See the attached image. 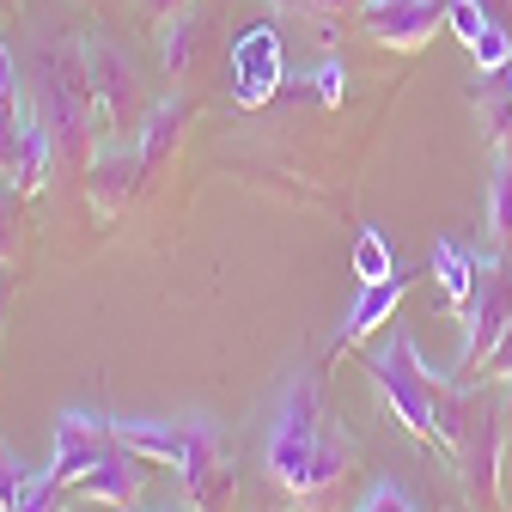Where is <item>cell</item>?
<instances>
[{
    "label": "cell",
    "mask_w": 512,
    "mask_h": 512,
    "mask_svg": "<svg viewBox=\"0 0 512 512\" xmlns=\"http://www.w3.org/2000/svg\"><path fill=\"white\" fill-rule=\"evenodd\" d=\"M366 372H372L378 403L391 409L415 439H427V445H439V452L458 458V427H464V397L470 391H445V384L427 372L421 348L409 342V330H397L391 342H384Z\"/></svg>",
    "instance_id": "cell-1"
},
{
    "label": "cell",
    "mask_w": 512,
    "mask_h": 512,
    "mask_svg": "<svg viewBox=\"0 0 512 512\" xmlns=\"http://www.w3.org/2000/svg\"><path fill=\"white\" fill-rule=\"evenodd\" d=\"M31 110L55 135L61 159H92V122H104V116H98V92H92V68H86V37L43 43L37 80H31Z\"/></svg>",
    "instance_id": "cell-2"
},
{
    "label": "cell",
    "mask_w": 512,
    "mask_h": 512,
    "mask_svg": "<svg viewBox=\"0 0 512 512\" xmlns=\"http://www.w3.org/2000/svg\"><path fill=\"white\" fill-rule=\"evenodd\" d=\"M324 427H330L324 384H317V372H293L287 391H281V403H275L269 439H263V470H269V482L287 488L293 500H299L305 482H311V464H317V445H324Z\"/></svg>",
    "instance_id": "cell-3"
},
{
    "label": "cell",
    "mask_w": 512,
    "mask_h": 512,
    "mask_svg": "<svg viewBox=\"0 0 512 512\" xmlns=\"http://www.w3.org/2000/svg\"><path fill=\"white\" fill-rule=\"evenodd\" d=\"M500 421H506V397H500V391H470V397H464L458 464H464L470 500H482L488 512L500 506Z\"/></svg>",
    "instance_id": "cell-4"
},
{
    "label": "cell",
    "mask_w": 512,
    "mask_h": 512,
    "mask_svg": "<svg viewBox=\"0 0 512 512\" xmlns=\"http://www.w3.org/2000/svg\"><path fill=\"white\" fill-rule=\"evenodd\" d=\"M287 86V55L275 25H244L232 31V61H226V92L238 110H263Z\"/></svg>",
    "instance_id": "cell-5"
},
{
    "label": "cell",
    "mask_w": 512,
    "mask_h": 512,
    "mask_svg": "<svg viewBox=\"0 0 512 512\" xmlns=\"http://www.w3.org/2000/svg\"><path fill=\"white\" fill-rule=\"evenodd\" d=\"M512 324V275L500 256H482V275H476V293L464 305V348H458V378H476L488 348L500 342V330Z\"/></svg>",
    "instance_id": "cell-6"
},
{
    "label": "cell",
    "mask_w": 512,
    "mask_h": 512,
    "mask_svg": "<svg viewBox=\"0 0 512 512\" xmlns=\"http://www.w3.org/2000/svg\"><path fill=\"white\" fill-rule=\"evenodd\" d=\"M86 68H92V92H98V116L110 135H128V128H141L147 104H141V74L135 61H128L110 37H86Z\"/></svg>",
    "instance_id": "cell-7"
},
{
    "label": "cell",
    "mask_w": 512,
    "mask_h": 512,
    "mask_svg": "<svg viewBox=\"0 0 512 512\" xmlns=\"http://www.w3.org/2000/svg\"><path fill=\"white\" fill-rule=\"evenodd\" d=\"M445 25L470 49L476 74H500L512 61V0H445Z\"/></svg>",
    "instance_id": "cell-8"
},
{
    "label": "cell",
    "mask_w": 512,
    "mask_h": 512,
    "mask_svg": "<svg viewBox=\"0 0 512 512\" xmlns=\"http://www.w3.org/2000/svg\"><path fill=\"white\" fill-rule=\"evenodd\" d=\"M189 427H196V445H189V464L177 470L183 500H189V512H226L232 506V488H238L232 458H226V439L202 415H189Z\"/></svg>",
    "instance_id": "cell-9"
},
{
    "label": "cell",
    "mask_w": 512,
    "mask_h": 512,
    "mask_svg": "<svg viewBox=\"0 0 512 512\" xmlns=\"http://www.w3.org/2000/svg\"><path fill=\"white\" fill-rule=\"evenodd\" d=\"M360 31L384 49H421L445 25V0H360Z\"/></svg>",
    "instance_id": "cell-10"
},
{
    "label": "cell",
    "mask_w": 512,
    "mask_h": 512,
    "mask_svg": "<svg viewBox=\"0 0 512 512\" xmlns=\"http://www.w3.org/2000/svg\"><path fill=\"white\" fill-rule=\"evenodd\" d=\"M116 445L110 433V415H92V409H61L55 415V445H49V470L61 482H80L104 452Z\"/></svg>",
    "instance_id": "cell-11"
},
{
    "label": "cell",
    "mask_w": 512,
    "mask_h": 512,
    "mask_svg": "<svg viewBox=\"0 0 512 512\" xmlns=\"http://www.w3.org/2000/svg\"><path fill=\"white\" fill-rule=\"evenodd\" d=\"M92 177H86V196H92V208L110 220V214H122L128 208V196L141 189V177H147V165H141V147H128L122 135H110L92 159Z\"/></svg>",
    "instance_id": "cell-12"
},
{
    "label": "cell",
    "mask_w": 512,
    "mask_h": 512,
    "mask_svg": "<svg viewBox=\"0 0 512 512\" xmlns=\"http://www.w3.org/2000/svg\"><path fill=\"white\" fill-rule=\"evenodd\" d=\"M116 445H128L135 458L159 464V470H183L189 445H196V427L189 421H153V415H110Z\"/></svg>",
    "instance_id": "cell-13"
},
{
    "label": "cell",
    "mask_w": 512,
    "mask_h": 512,
    "mask_svg": "<svg viewBox=\"0 0 512 512\" xmlns=\"http://www.w3.org/2000/svg\"><path fill=\"white\" fill-rule=\"evenodd\" d=\"M31 80L19 74V61H13V49L0 43V177L13 183V171H19V147H25V135H31Z\"/></svg>",
    "instance_id": "cell-14"
},
{
    "label": "cell",
    "mask_w": 512,
    "mask_h": 512,
    "mask_svg": "<svg viewBox=\"0 0 512 512\" xmlns=\"http://www.w3.org/2000/svg\"><path fill=\"white\" fill-rule=\"evenodd\" d=\"M86 500H104V506H135L141 488H147V458H135L128 445H110V452L74 482Z\"/></svg>",
    "instance_id": "cell-15"
},
{
    "label": "cell",
    "mask_w": 512,
    "mask_h": 512,
    "mask_svg": "<svg viewBox=\"0 0 512 512\" xmlns=\"http://www.w3.org/2000/svg\"><path fill=\"white\" fill-rule=\"evenodd\" d=\"M409 293V275H391V281H360V293H354V305H348V317H342V330H336V354L342 348H354V342H366L372 330H384L391 324V311H397V299Z\"/></svg>",
    "instance_id": "cell-16"
},
{
    "label": "cell",
    "mask_w": 512,
    "mask_h": 512,
    "mask_svg": "<svg viewBox=\"0 0 512 512\" xmlns=\"http://www.w3.org/2000/svg\"><path fill=\"white\" fill-rule=\"evenodd\" d=\"M427 269H433V281H439L445 305L464 317V305H470V293H476V275H482V256H476V250H464L458 238H439V244H433V256H427Z\"/></svg>",
    "instance_id": "cell-17"
},
{
    "label": "cell",
    "mask_w": 512,
    "mask_h": 512,
    "mask_svg": "<svg viewBox=\"0 0 512 512\" xmlns=\"http://www.w3.org/2000/svg\"><path fill=\"white\" fill-rule=\"evenodd\" d=\"M183 116H189V110H183V98H177V92H165L159 104H147V116H141V141H135L147 171H159V165H165V153L177 147V135H183Z\"/></svg>",
    "instance_id": "cell-18"
},
{
    "label": "cell",
    "mask_w": 512,
    "mask_h": 512,
    "mask_svg": "<svg viewBox=\"0 0 512 512\" xmlns=\"http://www.w3.org/2000/svg\"><path fill=\"white\" fill-rule=\"evenodd\" d=\"M196 43H202V7H177L171 19H159V68L183 80L196 61Z\"/></svg>",
    "instance_id": "cell-19"
},
{
    "label": "cell",
    "mask_w": 512,
    "mask_h": 512,
    "mask_svg": "<svg viewBox=\"0 0 512 512\" xmlns=\"http://www.w3.org/2000/svg\"><path fill=\"white\" fill-rule=\"evenodd\" d=\"M482 92H476V110H482V128H488V141L506 147L512 141V61L500 74H476Z\"/></svg>",
    "instance_id": "cell-20"
},
{
    "label": "cell",
    "mask_w": 512,
    "mask_h": 512,
    "mask_svg": "<svg viewBox=\"0 0 512 512\" xmlns=\"http://www.w3.org/2000/svg\"><path fill=\"white\" fill-rule=\"evenodd\" d=\"M287 92H293V98H311V104H324V110H336V104H342V92H348V68H342V55L311 61L305 74H293V80H287Z\"/></svg>",
    "instance_id": "cell-21"
},
{
    "label": "cell",
    "mask_w": 512,
    "mask_h": 512,
    "mask_svg": "<svg viewBox=\"0 0 512 512\" xmlns=\"http://www.w3.org/2000/svg\"><path fill=\"white\" fill-rule=\"evenodd\" d=\"M488 232L500 244H512V141L494 147V171H488Z\"/></svg>",
    "instance_id": "cell-22"
},
{
    "label": "cell",
    "mask_w": 512,
    "mask_h": 512,
    "mask_svg": "<svg viewBox=\"0 0 512 512\" xmlns=\"http://www.w3.org/2000/svg\"><path fill=\"white\" fill-rule=\"evenodd\" d=\"M68 488H74V482H61L55 470H31L7 512H68Z\"/></svg>",
    "instance_id": "cell-23"
},
{
    "label": "cell",
    "mask_w": 512,
    "mask_h": 512,
    "mask_svg": "<svg viewBox=\"0 0 512 512\" xmlns=\"http://www.w3.org/2000/svg\"><path fill=\"white\" fill-rule=\"evenodd\" d=\"M354 275H360V281H391V275H397V256H391V244H384L378 226H366L360 244H354Z\"/></svg>",
    "instance_id": "cell-24"
},
{
    "label": "cell",
    "mask_w": 512,
    "mask_h": 512,
    "mask_svg": "<svg viewBox=\"0 0 512 512\" xmlns=\"http://www.w3.org/2000/svg\"><path fill=\"white\" fill-rule=\"evenodd\" d=\"M354 512H421V506H415V494H409L403 482H372Z\"/></svg>",
    "instance_id": "cell-25"
},
{
    "label": "cell",
    "mask_w": 512,
    "mask_h": 512,
    "mask_svg": "<svg viewBox=\"0 0 512 512\" xmlns=\"http://www.w3.org/2000/svg\"><path fill=\"white\" fill-rule=\"evenodd\" d=\"M19 189L13 183H0V263H13L19 256Z\"/></svg>",
    "instance_id": "cell-26"
},
{
    "label": "cell",
    "mask_w": 512,
    "mask_h": 512,
    "mask_svg": "<svg viewBox=\"0 0 512 512\" xmlns=\"http://www.w3.org/2000/svg\"><path fill=\"white\" fill-rule=\"evenodd\" d=\"M476 378H488V384H506V378H512V324L500 330V342L488 348V360H482V372H476Z\"/></svg>",
    "instance_id": "cell-27"
},
{
    "label": "cell",
    "mask_w": 512,
    "mask_h": 512,
    "mask_svg": "<svg viewBox=\"0 0 512 512\" xmlns=\"http://www.w3.org/2000/svg\"><path fill=\"white\" fill-rule=\"evenodd\" d=\"M287 7H299V13H317V19H330V13H348V7H360V0H287Z\"/></svg>",
    "instance_id": "cell-28"
},
{
    "label": "cell",
    "mask_w": 512,
    "mask_h": 512,
    "mask_svg": "<svg viewBox=\"0 0 512 512\" xmlns=\"http://www.w3.org/2000/svg\"><path fill=\"white\" fill-rule=\"evenodd\" d=\"M141 7H147V13H153V19H171V13H177V7H189V0H141Z\"/></svg>",
    "instance_id": "cell-29"
},
{
    "label": "cell",
    "mask_w": 512,
    "mask_h": 512,
    "mask_svg": "<svg viewBox=\"0 0 512 512\" xmlns=\"http://www.w3.org/2000/svg\"><path fill=\"white\" fill-rule=\"evenodd\" d=\"M500 397H506V415H512V378H506V384H500Z\"/></svg>",
    "instance_id": "cell-30"
},
{
    "label": "cell",
    "mask_w": 512,
    "mask_h": 512,
    "mask_svg": "<svg viewBox=\"0 0 512 512\" xmlns=\"http://www.w3.org/2000/svg\"><path fill=\"white\" fill-rule=\"evenodd\" d=\"M0 317H7V293H0Z\"/></svg>",
    "instance_id": "cell-31"
},
{
    "label": "cell",
    "mask_w": 512,
    "mask_h": 512,
    "mask_svg": "<svg viewBox=\"0 0 512 512\" xmlns=\"http://www.w3.org/2000/svg\"><path fill=\"white\" fill-rule=\"evenodd\" d=\"M116 512H128V506H116Z\"/></svg>",
    "instance_id": "cell-32"
}]
</instances>
